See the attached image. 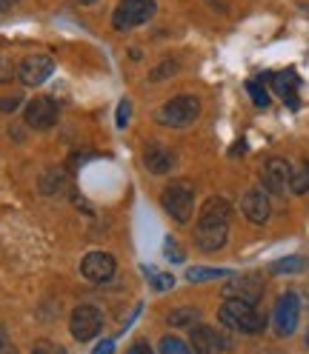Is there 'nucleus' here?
<instances>
[{
  "label": "nucleus",
  "instance_id": "f257e3e1",
  "mask_svg": "<svg viewBox=\"0 0 309 354\" xmlns=\"http://www.w3.org/2000/svg\"><path fill=\"white\" fill-rule=\"evenodd\" d=\"M229 220H232V206L227 197H209L201 209L195 226V243L201 252H220L227 246L229 237Z\"/></svg>",
  "mask_w": 309,
  "mask_h": 354
},
{
  "label": "nucleus",
  "instance_id": "f03ea898",
  "mask_svg": "<svg viewBox=\"0 0 309 354\" xmlns=\"http://www.w3.org/2000/svg\"><path fill=\"white\" fill-rule=\"evenodd\" d=\"M218 320L224 323V328L240 331V335H258V331H263V326H267L263 315L258 312L252 303L232 300V297H227L224 306L218 308Z\"/></svg>",
  "mask_w": 309,
  "mask_h": 354
},
{
  "label": "nucleus",
  "instance_id": "7ed1b4c3",
  "mask_svg": "<svg viewBox=\"0 0 309 354\" xmlns=\"http://www.w3.org/2000/svg\"><path fill=\"white\" fill-rule=\"evenodd\" d=\"M161 203L166 209V214L175 220V223H189L192 212H195V189L189 180H172L164 194H161Z\"/></svg>",
  "mask_w": 309,
  "mask_h": 354
},
{
  "label": "nucleus",
  "instance_id": "20e7f679",
  "mask_svg": "<svg viewBox=\"0 0 309 354\" xmlns=\"http://www.w3.org/2000/svg\"><path fill=\"white\" fill-rule=\"evenodd\" d=\"M197 115H201V100L195 95H178L158 109L154 120L164 123V126H172V129H184V126L195 123Z\"/></svg>",
  "mask_w": 309,
  "mask_h": 354
},
{
  "label": "nucleus",
  "instance_id": "39448f33",
  "mask_svg": "<svg viewBox=\"0 0 309 354\" xmlns=\"http://www.w3.org/2000/svg\"><path fill=\"white\" fill-rule=\"evenodd\" d=\"M154 0H121L115 15H112V26L115 29H135L143 26L146 20H152L154 15Z\"/></svg>",
  "mask_w": 309,
  "mask_h": 354
},
{
  "label": "nucleus",
  "instance_id": "423d86ee",
  "mask_svg": "<svg viewBox=\"0 0 309 354\" xmlns=\"http://www.w3.org/2000/svg\"><path fill=\"white\" fill-rule=\"evenodd\" d=\"M298 320H301V300H298V295L295 292L281 295L278 303H275V315H272L278 337H292L295 328H298Z\"/></svg>",
  "mask_w": 309,
  "mask_h": 354
},
{
  "label": "nucleus",
  "instance_id": "0eeeda50",
  "mask_svg": "<svg viewBox=\"0 0 309 354\" xmlns=\"http://www.w3.org/2000/svg\"><path fill=\"white\" fill-rule=\"evenodd\" d=\"M100 328H103V315H100L98 306H78L72 312V317H69V331H72V337L80 340V343L100 335Z\"/></svg>",
  "mask_w": 309,
  "mask_h": 354
},
{
  "label": "nucleus",
  "instance_id": "6e6552de",
  "mask_svg": "<svg viewBox=\"0 0 309 354\" xmlns=\"http://www.w3.org/2000/svg\"><path fill=\"white\" fill-rule=\"evenodd\" d=\"M261 180H263V189L270 194H281L286 186L292 180V166L286 163L283 158H270L263 160L261 166Z\"/></svg>",
  "mask_w": 309,
  "mask_h": 354
},
{
  "label": "nucleus",
  "instance_id": "1a4fd4ad",
  "mask_svg": "<svg viewBox=\"0 0 309 354\" xmlns=\"http://www.w3.org/2000/svg\"><path fill=\"white\" fill-rule=\"evenodd\" d=\"M55 72V60L49 55H32L26 57L24 63L17 66V77L20 83H26V86H40V83H46Z\"/></svg>",
  "mask_w": 309,
  "mask_h": 354
},
{
  "label": "nucleus",
  "instance_id": "9d476101",
  "mask_svg": "<svg viewBox=\"0 0 309 354\" xmlns=\"http://www.w3.org/2000/svg\"><path fill=\"white\" fill-rule=\"evenodd\" d=\"M80 274L89 283H106L115 277V257L106 252H89L80 260Z\"/></svg>",
  "mask_w": 309,
  "mask_h": 354
},
{
  "label": "nucleus",
  "instance_id": "9b49d317",
  "mask_svg": "<svg viewBox=\"0 0 309 354\" xmlns=\"http://www.w3.org/2000/svg\"><path fill=\"white\" fill-rule=\"evenodd\" d=\"M240 212H244V217L249 220V223L255 226H263L272 214V206H270V194L263 189H249L244 194V201H240Z\"/></svg>",
  "mask_w": 309,
  "mask_h": 354
},
{
  "label": "nucleus",
  "instance_id": "f8f14e48",
  "mask_svg": "<svg viewBox=\"0 0 309 354\" xmlns=\"http://www.w3.org/2000/svg\"><path fill=\"white\" fill-rule=\"evenodd\" d=\"M189 343H192L195 354H220L224 348H229V340L224 335H218V331L209 326H192Z\"/></svg>",
  "mask_w": 309,
  "mask_h": 354
},
{
  "label": "nucleus",
  "instance_id": "ddd939ff",
  "mask_svg": "<svg viewBox=\"0 0 309 354\" xmlns=\"http://www.w3.org/2000/svg\"><path fill=\"white\" fill-rule=\"evenodd\" d=\"M261 295H263V280L258 274H238L227 286V297L244 300V303H252V306L261 300Z\"/></svg>",
  "mask_w": 309,
  "mask_h": 354
},
{
  "label": "nucleus",
  "instance_id": "4468645a",
  "mask_svg": "<svg viewBox=\"0 0 309 354\" xmlns=\"http://www.w3.org/2000/svg\"><path fill=\"white\" fill-rule=\"evenodd\" d=\"M58 120V103L52 97H35L26 106V123L32 129H52Z\"/></svg>",
  "mask_w": 309,
  "mask_h": 354
},
{
  "label": "nucleus",
  "instance_id": "2eb2a0df",
  "mask_svg": "<svg viewBox=\"0 0 309 354\" xmlns=\"http://www.w3.org/2000/svg\"><path fill=\"white\" fill-rule=\"evenodd\" d=\"M143 166L149 174H169L175 169V154L166 146H146L143 151Z\"/></svg>",
  "mask_w": 309,
  "mask_h": 354
},
{
  "label": "nucleus",
  "instance_id": "dca6fc26",
  "mask_svg": "<svg viewBox=\"0 0 309 354\" xmlns=\"http://www.w3.org/2000/svg\"><path fill=\"white\" fill-rule=\"evenodd\" d=\"M272 86H275V92L286 100V106L290 109H298V95H295V86H298V77L295 72H281V75H272Z\"/></svg>",
  "mask_w": 309,
  "mask_h": 354
},
{
  "label": "nucleus",
  "instance_id": "f3484780",
  "mask_svg": "<svg viewBox=\"0 0 309 354\" xmlns=\"http://www.w3.org/2000/svg\"><path fill=\"white\" fill-rule=\"evenodd\" d=\"M197 317H201V312H197V308L184 306V308H175V312L169 315V326H178V328H184V326H195Z\"/></svg>",
  "mask_w": 309,
  "mask_h": 354
},
{
  "label": "nucleus",
  "instance_id": "a211bd4d",
  "mask_svg": "<svg viewBox=\"0 0 309 354\" xmlns=\"http://www.w3.org/2000/svg\"><path fill=\"white\" fill-rule=\"evenodd\" d=\"M220 277H229L227 269H197V266H192V269L186 272V280L189 283H206V280H220Z\"/></svg>",
  "mask_w": 309,
  "mask_h": 354
},
{
  "label": "nucleus",
  "instance_id": "6ab92c4d",
  "mask_svg": "<svg viewBox=\"0 0 309 354\" xmlns=\"http://www.w3.org/2000/svg\"><path fill=\"white\" fill-rule=\"evenodd\" d=\"M63 186H66V174H63V171H49L46 177H43L40 192H43V194H60Z\"/></svg>",
  "mask_w": 309,
  "mask_h": 354
},
{
  "label": "nucleus",
  "instance_id": "aec40b11",
  "mask_svg": "<svg viewBox=\"0 0 309 354\" xmlns=\"http://www.w3.org/2000/svg\"><path fill=\"white\" fill-rule=\"evenodd\" d=\"M290 189H292V194H306V192H309V160H306L298 171H292Z\"/></svg>",
  "mask_w": 309,
  "mask_h": 354
},
{
  "label": "nucleus",
  "instance_id": "412c9836",
  "mask_svg": "<svg viewBox=\"0 0 309 354\" xmlns=\"http://www.w3.org/2000/svg\"><path fill=\"white\" fill-rule=\"evenodd\" d=\"M178 69H181V66H178V60H175V57H166V60H161V66H158V69H152L149 80H152V83H161V80L172 77V75L178 72Z\"/></svg>",
  "mask_w": 309,
  "mask_h": 354
},
{
  "label": "nucleus",
  "instance_id": "4be33fe9",
  "mask_svg": "<svg viewBox=\"0 0 309 354\" xmlns=\"http://www.w3.org/2000/svg\"><path fill=\"white\" fill-rule=\"evenodd\" d=\"M161 354H195V351H192V346L184 343L181 337H172V335H169V337L161 340Z\"/></svg>",
  "mask_w": 309,
  "mask_h": 354
},
{
  "label": "nucleus",
  "instance_id": "5701e85b",
  "mask_svg": "<svg viewBox=\"0 0 309 354\" xmlns=\"http://www.w3.org/2000/svg\"><path fill=\"white\" fill-rule=\"evenodd\" d=\"M247 92H249V97H252V103L258 106V109H270V92L263 88L258 80H249L247 83Z\"/></svg>",
  "mask_w": 309,
  "mask_h": 354
},
{
  "label": "nucleus",
  "instance_id": "b1692460",
  "mask_svg": "<svg viewBox=\"0 0 309 354\" xmlns=\"http://www.w3.org/2000/svg\"><path fill=\"white\" fill-rule=\"evenodd\" d=\"M303 257H283L272 266V274H292V272H301L303 269Z\"/></svg>",
  "mask_w": 309,
  "mask_h": 354
},
{
  "label": "nucleus",
  "instance_id": "393cba45",
  "mask_svg": "<svg viewBox=\"0 0 309 354\" xmlns=\"http://www.w3.org/2000/svg\"><path fill=\"white\" fill-rule=\"evenodd\" d=\"M32 354H66V348L58 346V343H52V340H37L32 346Z\"/></svg>",
  "mask_w": 309,
  "mask_h": 354
},
{
  "label": "nucleus",
  "instance_id": "a878e982",
  "mask_svg": "<svg viewBox=\"0 0 309 354\" xmlns=\"http://www.w3.org/2000/svg\"><path fill=\"white\" fill-rule=\"evenodd\" d=\"M166 257L172 263H184L186 260V252L181 246H175V237H166Z\"/></svg>",
  "mask_w": 309,
  "mask_h": 354
},
{
  "label": "nucleus",
  "instance_id": "bb28decb",
  "mask_svg": "<svg viewBox=\"0 0 309 354\" xmlns=\"http://www.w3.org/2000/svg\"><path fill=\"white\" fill-rule=\"evenodd\" d=\"M152 286H154V292H169L172 286H175V277L172 274H154L152 277Z\"/></svg>",
  "mask_w": 309,
  "mask_h": 354
},
{
  "label": "nucleus",
  "instance_id": "cd10ccee",
  "mask_svg": "<svg viewBox=\"0 0 309 354\" xmlns=\"http://www.w3.org/2000/svg\"><path fill=\"white\" fill-rule=\"evenodd\" d=\"M129 115H132V103H129V100H121V106H118V118H115L118 129H126V123H129Z\"/></svg>",
  "mask_w": 309,
  "mask_h": 354
},
{
  "label": "nucleus",
  "instance_id": "c85d7f7f",
  "mask_svg": "<svg viewBox=\"0 0 309 354\" xmlns=\"http://www.w3.org/2000/svg\"><path fill=\"white\" fill-rule=\"evenodd\" d=\"M20 97H0V112H15Z\"/></svg>",
  "mask_w": 309,
  "mask_h": 354
},
{
  "label": "nucleus",
  "instance_id": "c756f323",
  "mask_svg": "<svg viewBox=\"0 0 309 354\" xmlns=\"http://www.w3.org/2000/svg\"><path fill=\"white\" fill-rule=\"evenodd\" d=\"M92 354H115V343L112 340H103V343H98V348Z\"/></svg>",
  "mask_w": 309,
  "mask_h": 354
},
{
  "label": "nucleus",
  "instance_id": "7c9ffc66",
  "mask_svg": "<svg viewBox=\"0 0 309 354\" xmlns=\"http://www.w3.org/2000/svg\"><path fill=\"white\" fill-rule=\"evenodd\" d=\"M12 77V66L3 60V57H0V83H6Z\"/></svg>",
  "mask_w": 309,
  "mask_h": 354
},
{
  "label": "nucleus",
  "instance_id": "2f4dec72",
  "mask_svg": "<svg viewBox=\"0 0 309 354\" xmlns=\"http://www.w3.org/2000/svg\"><path fill=\"white\" fill-rule=\"evenodd\" d=\"M126 354H154V351H152V348H149L146 343H135V346H132V348H129Z\"/></svg>",
  "mask_w": 309,
  "mask_h": 354
},
{
  "label": "nucleus",
  "instance_id": "473e14b6",
  "mask_svg": "<svg viewBox=\"0 0 309 354\" xmlns=\"http://www.w3.org/2000/svg\"><path fill=\"white\" fill-rule=\"evenodd\" d=\"M0 354H17V348L12 343H3V346H0Z\"/></svg>",
  "mask_w": 309,
  "mask_h": 354
},
{
  "label": "nucleus",
  "instance_id": "72a5a7b5",
  "mask_svg": "<svg viewBox=\"0 0 309 354\" xmlns=\"http://www.w3.org/2000/svg\"><path fill=\"white\" fill-rule=\"evenodd\" d=\"M17 3V0H0V12H6L9 6H15Z\"/></svg>",
  "mask_w": 309,
  "mask_h": 354
},
{
  "label": "nucleus",
  "instance_id": "f704fd0d",
  "mask_svg": "<svg viewBox=\"0 0 309 354\" xmlns=\"http://www.w3.org/2000/svg\"><path fill=\"white\" fill-rule=\"evenodd\" d=\"M232 154H235V158H238V154H244V140H240V143H235V149H232Z\"/></svg>",
  "mask_w": 309,
  "mask_h": 354
},
{
  "label": "nucleus",
  "instance_id": "c9c22d12",
  "mask_svg": "<svg viewBox=\"0 0 309 354\" xmlns=\"http://www.w3.org/2000/svg\"><path fill=\"white\" fill-rule=\"evenodd\" d=\"M72 3H78V6H92V3H98V0H72Z\"/></svg>",
  "mask_w": 309,
  "mask_h": 354
},
{
  "label": "nucleus",
  "instance_id": "e433bc0d",
  "mask_svg": "<svg viewBox=\"0 0 309 354\" xmlns=\"http://www.w3.org/2000/svg\"><path fill=\"white\" fill-rule=\"evenodd\" d=\"M306 346H309V331H306Z\"/></svg>",
  "mask_w": 309,
  "mask_h": 354
}]
</instances>
